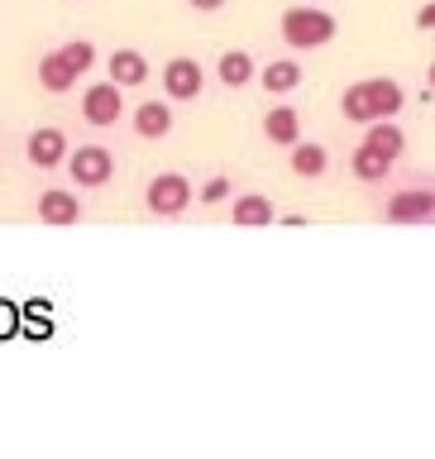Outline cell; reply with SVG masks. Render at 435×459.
I'll list each match as a JSON object with an SVG mask.
<instances>
[{
	"label": "cell",
	"instance_id": "obj_1",
	"mask_svg": "<svg viewBox=\"0 0 435 459\" xmlns=\"http://www.w3.org/2000/svg\"><path fill=\"white\" fill-rule=\"evenodd\" d=\"M407 106V96H402V86L393 77H364V82H350L340 96V110L344 120L354 125H369V120H387V115H397Z\"/></svg>",
	"mask_w": 435,
	"mask_h": 459
},
{
	"label": "cell",
	"instance_id": "obj_2",
	"mask_svg": "<svg viewBox=\"0 0 435 459\" xmlns=\"http://www.w3.org/2000/svg\"><path fill=\"white\" fill-rule=\"evenodd\" d=\"M378 215L387 225H435V178H407L387 186Z\"/></svg>",
	"mask_w": 435,
	"mask_h": 459
},
{
	"label": "cell",
	"instance_id": "obj_3",
	"mask_svg": "<svg viewBox=\"0 0 435 459\" xmlns=\"http://www.w3.org/2000/svg\"><path fill=\"white\" fill-rule=\"evenodd\" d=\"M278 34H283L287 48L307 53V48H326V43L340 34V20L321 5H292V10H283Z\"/></svg>",
	"mask_w": 435,
	"mask_h": 459
},
{
	"label": "cell",
	"instance_id": "obj_4",
	"mask_svg": "<svg viewBox=\"0 0 435 459\" xmlns=\"http://www.w3.org/2000/svg\"><path fill=\"white\" fill-rule=\"evenodd\" d=\"M196 186L182 178V172H158V178L144 186V206H149L153 215H182L187 206H192Z\"/></svg>",
	"mask_w": 435,
	"mask_h": 459
},
{
	"label": "cell",
	"instance_id": "obj_5",
	"mask_svg": "<svg viewBox=\"0 0 435 459\" xmlns=\"http://www.w3.org/2000/svg\"><path fill=\"white\" fill-rule=\"evenodd\" d=\"M63 163H67L77 186H106L115 178V153L106 149V143H82V149H72Z\"/></svg>",
	"mask_w": 435,
	"mask_h": 459
},
{
	"label": "cell",
	"instance_id": "obj_6",
	"mask_svg": "<svg viewBox=\"0 0 435 459\" xmlns=\"http://www.w3.org/2000/svg\"><path fill=\"white\" fill-rule=\"evenodd\" d=\"M125 115V96H120V86L115 82H91L82 91V120L86 125H96V129H106L115 125Z\"/></svg>",
	"mask_w": 435,
	"mask_h": 459
},
{
	"label": "cell",
	"instance_id": "obj_7",
	"mask_svg": "<svg viewBox=\"0 0 435 459\" xmlns=\"http://www.w3.org/2000/svg\"><path fill=\"white\" fill-rule=\"evenodd\" d=\"M201 86H206V67L196 57H168L163 63V91L168 100H196Z\"/></svg>",
	"mask_w": 435,
	"mask_h": 459
},
{
	"label": "cell",
	"instance_id": "obj_8",
	"mask_svg": "<svg viewBox=\"0 0 435 459\" xmlns=\"http://www.w3.org/2000/svg\"><path fill=\"white\" fill-rule=\"evenodd\" d=\"M24 158H29V163H34V168H43V172H48V168H63V158H67V134H63V129H34V134H29L24 139Z\"/></svg>",
	"mask_w": 435,
	"mask_h": 459
},
{
	"label": "cell",
	"instance_id": "obj_9",
	"mask_svg": "<svg viewBox=\"0 0 435 459\" xmlns=\"http://www.w3.org/2000/svg\"><path fill=\"white\" fill-rule=\"evenodd\" d=\"M39 221L43 225H77L82 221V196H72L67 186H48L39 196Z\"/></svg>",
	"mask_w": 435,
	"mask_h": 459
},
{
	"label": "cell",
	"instance_id": "obj_10",
	"mask_svg": "<svg viewBox=\"0 0 435 459\" xmlns=\"http://www.w3.org/2000/svg\"><path fill=\"white\" fill-rule=\"evenodd\" d=\"M287 163H292V172L301 182H316V178H326V168H330V149L326 143H316V139H297V143H287Z\"/></svg>",
	"mask_w": 435,
	"mask_h": 459
},
{
	"label": "cell",
	"instance_id": "obj_11",
	"mask_svg": "<svg viewBox=\"0 0 435 459\" xmlns=\"http://www.w3.org/2000/svg\"><path fill=\"white\" fill-rule=\"evenodd\" d=\"M230 221H235L239 230L273 225V221H278V206H273V196H264V192H239L235 206H230Z\"/></svg>",
	"mask_w": 435,
	"mask_h": 459
},
{
	"label": "cell",
	"instance_id": "obj_12",
	"mask_svg": "<svg viewBox=\"0 0 435 459\" xmlns=\"http://www.w3.org/2000/svg\"><path fill=\"white\" fill-rule=\"evenodd\" d=\"M215 77H221V86H230V91H239V86L258 82V63H254V53H244V48L221 53V57H215Z\"/></svg>",
	"mask_w": 435,
	"mask_h": 459
},
{
	"label": "cell",
	"instance_id": "obj_13",
	"mask_svg": "<svg viewBox=\"0 0 435 459\" xmlns=\"http://www.w3.org/2000/svg\"><path fill=\"white\" fill-rule=\"evenodd\" d=\"M393 168H397V158H387V153H378V149H369L364 139H359V149H354V158H350V172L359 182H387L393 178Z\"/></svg>",
	"mask_w": 435,
	"mask_h": 459
},
{
	"label": "cell",
	"instance_id": "obj_14",
	"mask_svg": "<svg viewBox=\"0 0 435 459\" xmlns=\"http://www.w3.org/2000/svg\"><path fill=\"white\" fill-rule=\"evenodd\" d=\"M264 139L278 143V149H287V143L301 139V110L297 106H273L264 115Z\"/></svg>",
	"mask_w": 435,
	"mask_h": 459
},
{
	"label": "cell",
	"instance_id": "obj_15",
	"mask_svg": "<svg viewBox=\"0 0 435 459\" xmlns=\"http://www.w3.org/2000/svg\"><path fill=\"white\" fill-rule=\"evenodd\" d=\"M364 143L378 149V153H387V158H402L407 153V129H402L393 115H387V120H369L364 125Z\"/></svg>",
	"mask_w": 435,
	"mask_h": 459
},
{
	"label": "cell",
	"instance_id": "obj_16",
	"mask_svg": "<svg viewBox=\"0 0 435 459\" xmlns=\"http://www.w3.org/2000/svg\"><path fill=\"white\" fill-rule=\"evenodd\" d=\"M106 67H110V82L120 86V91H125V86H144V82H149V57L135 53V48H115Z\"/></svg>",
	"mask_w": 435,
	"mask_h": 459
},
{
	"label": "cell",
	"instance_id": "obj_17",
	"mask_svg": "<svg viewBox=\"0 0 435 459\" xmlns=\"http://www.w3.org/2000/svg\"><path fill=\"white\" fill-rule=\"evenodd\" d=\"M301 86V63L297 57H273V63H264V91L268 96H292Z\"/></svg>",
	"mask_w": 435,
	"mask_h": 459
},
{
	"label": "cell",
	"instance_id": "obj_18",
	"mask_svg": "<svg viewBox=\"0 0 435 459\" xmlns=\"http://www.w3.org/2000/svg\"><path fill=\"white\" fill-rule=\"evenodd\" d=\"M172 129V106L168 100H144V106L135 110V134L139 139H163Z\"/></svg>",
	"mask_w": 435,
	"mask_h": 459
},
{
	"label": "cell",
	"instance_id": "obj_19",
	"mask_svg": "<svg viewBox=\"0 0 435 459\" xmlns=\"http://www.w3.org/2000/svg\"><path fill=\"white\" fill-rule=\"evenodd\" d=\"M39 82H43V91L63 96V91H72L77 72H72V67L63 63V53H43V57H39Z\"/></svg>",
	"mask_w": 435,
	"mask_h": 459
},
{
	"label": "cell",
	"instance_id": "obj_20",
	"mask_svg": "<svg viewBox=\"0 0 435 459\" xmlns=\"http://www.w3.org/2000/svg\"><path fill=\"white\" fill-rule=\"evenodd\" d=\"M57 53H63V63H67L72 72H77V77L96 67V43H86V39H72V43H63Z\"/></svg>",
	"mask_w": 435,
	"mask_h": 459
},
{
	"label": "cell",
	"instance_id": "obj_21",
	"mask_svg": "<svg viewBox=\"0 0 435 459\" xmlns=\"http://www.w3.org/2000/svg\"><path fill=\"white\" fill-rule=\"evenodd\" d=\"M230 196H235V182L221 178V172L196 186V201H201V206H221V201H230Z\"/></svg>",
	"mask_w": 435,
	"mask_h": 459
},
{
	"label": "cell",
	"instance_id": "obj_22",
	"mask_svg": "<svg viewBox=\"0 0 435 459\" xmlns=\"http://www.w3.org/2000/svg\"><path fill=\"white\" fill-rule=\"evenodd\" d=\"M416 29H422V34H435V0H426V5L416 10Z\"/></svg>",
	"mask_w": 435,
	"mask_h": 459
},
{
	"label": "cell",
	"instance_id": "obj_23",
	"mask_svg": "<svg viewBox=\"0 0 435 459\" xmlns=\"http://www.w3.org/2000/svg\"><path fill=\"white\" fill-rule=\"evenodd\" d=\"M187 5H192V10H201V14H211V10H221L225 0H187Z\"/></svg>",
	"mask_w": 435,
	"mask_h": 459
},
{
	"label": "cell",
	"instance_id": "obj_24",
	"mask_svg": "<svg viewBox=\"0 0 435 459\" xmlns=\"http://www.w3.org/2000/svg\"><path fill=\"white\" fill-rule=\"evenodd\" d=\"M426 91L435 96V57H431V67H426Z\"/></svg>",
	"mask_w": 435,
	"mask_h": 459
}]
</instances>
